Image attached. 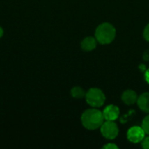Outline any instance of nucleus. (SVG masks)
<instances>
[{"label": "nucleus", "instance_id": "nucleus-1", "mask_svg": "<svg viewBox=\"0 0 149 149\" xmlns=\"http://www.w3.org/2000/svg\"><path fill=\"white\" fill-rule=\"evenodd\" d=\"M104 121L105 118L103 113L96 107L86 110L81 115V123L84 127L88 130H96L100 128Z\"/></svg>", "mask_w": 149, "mask_h": 149}, {"label": "nucleus", "instance_id": "nucleus-2", "mask_svg": "<svg viewBox=\"0 0 149 149\" xmlns=\"http://www.w3.org/2000/svg\"><path fill=\"white\" fill-rule=\"evenodd\" d=\"M116 37L115 27L107 22L100 24L95 31V38L101 45L111 44Z\"/></svg>", "mask_w": 149, "mask_h": 149}, {"label": "nucleus", "instance_id": "nucleus-3", "mask_svg": "<svg viewBox=\"0 0 149 149\" xmlns=\"http://www.w3.org/2000/svg\"><path fill=\"white\" fill-rule=\"evenodd\" d=\"M86 101L92 107H100L106 101V96L100 88H91L86 93Z\"/></svg>", "mask_w": 149, "mask_h": 149}, {"label": "nucleus", "instance_id": "nucleus-4", "mask_svg": "<svg viewBox=\"0 0 149 149\" xmlns=\"http://www.w3.org/2000/svg\"><path fill=\"white\" fill-rule=\"evenodd\" d=\"M100 132L104 138L107 140H113L119 134V127L113 120H106L100 127Z\"/></svg>", "mask_w": 149, "mask_h": 149}, {"label": "nucleus", "instance_id": "nucleus-5", "mask_svg": "<svg viewBox=\"0 0 149 149\" xmlns=\"http://www.w3.org/2000/svg\"><path fill=\"white\" fill-rule=\"evenodd\" d=\"M145 135H146V133L144 129L142 128V127H139V126H134L130 127L127 133V140L130 142L134 143V144L141 142Z\"/></svg>", "mask_w": 149, "mask_h": 149}, {"label": "nucleus", "instance_id": "nucleus-6", "mask_svg": "<svg viewBox=\"0 0 149 149\" xmlns=\"http://www.w3.org/2000/svg\"><path fill=\"white\" fill-rule=\"evenodd\" d=\"M105 120H116L120 115V108L115 105H108L103 110Z\"/></svg>", "mask_w": 149, "mask_h": 149}, {"label": "nucleus", "instance_id": "nucleus-7", "mask_svg": "<svg viewBox=\"0 0 149 149\" xmlns=\"http://www.w3.org/2000/svg\"><path fill=\"white\" fill-rule=\"evenodd\" d=\"M138 97L139 96L137 95V93L134 90H126L121 95V100L126 105L132 106L137 103Z\"/></svg>", "mask_w": 149, "mask_h": 149}, {"label": "nucleus", "instance_id": "nucleus-8", "mask_svg": "<svg viewBox=\"0 0 149 149\" xmlns=\"http://www.w3.org/2000/svg\"><path fill=\"white\" fill-rule=\"evenodd\" d=\"M97 43L98 41L95 37L88 36L81 41V48L86 52H91L96 48Z\"/></svg>", "mask_w": 149, "mask_h": 149}, {"label": "nucleus", "instance_id": "nucleus-9", "mask_svg": "<svg viewBox=\"0 0 149 149\" xmlns=\"http://www.w3.org/2000/svg\"><path fill=\"white\" fill-rule=\"evenodd\" d=\"M137 104L142 112L149 113V93H143L141 94L138 97Z\"/></svg>", "mask_w": 149, "mask_h": 149}, {"label": "nucleus", "instance_id": "nucleus-10", "mask_svg": "<svg viewBox=\"0 0 149 149\" xmlns=\"http://www.w3.org/2000/svg\"><path fill=\"white\" fill-rule=\"evenodd\" d=\"M86 93L85 90L80 86H74L71 90V95L75 99H82L86 97Z\"/></svg>", "mask_w": 149, "mask_h": 149}, {"label": "nucleus", "instance_id": "nucleus-11", "mask_svg": "<svg viewBox=\"0 0 149 149\" xmlns=\"http://www.w3.org/2000/svg\"><path fill=\"white\" fill-rule=\"evenodd\" d=\"M141 127H142V128L144 129L146 134H148L149 135V114L148 115H147V116L143 119Z\"/></svg>", "mask_w": 149, "mask_h": 149}, {"label": "nucleus", "instance_id": "nucleus-12", "mask_svg": "<svg viewBox=\"0 0 149 149\" xmlns=\"http://www.w3.org/2000/svg\"><path fill=\"white\" fill-rule=\"evenodd\" d=\"M141 146L144 149H149V136H145L141 141Z\"/></svg>", "mask_w": 149, "mask_h": 149}, {"label": "nucleus", "instance_id": "nucleus-13", "mask_svg": "<svg viewBox=\"0 0 149 149\" xmlns=\"http://www.w3.org/2000/svg\"><path fill=\"white\" fill-rule=\"evenodd\" d=\"M143 37L144 38L148 41L149 42V24H148L146 25V27L144 28V31H143Z\"/></svg>", "mask_w": 149, "mask_h": 149}, {"label": "nucleus", "instance_id": "nucleus-14", "mask_svg": "<svg viewBox=\"0 0 149 149\" xmlns=\"http://www.w3.org/2000/svg\"><path fill=\"white\" fill-rule=\"evenodd\" d=\"M104 149H118V146L115 145L114 143H108V144H106L104 147H103Z\"/></svg>", "mask_w": 149, "mask_h": 149}, {"label": "nucleus", "instance_id": "nucleus-15", "mask_svg": "<svg viewBox=\"0 0 149 149\" xmlns=\"http://www.w3.org/2000/svg\"><path fill=\"white\" fill-rule=\"evenodd\" d=\"M144 78H145V80L149 84V69H148L146 72H145V74H144Z\"/></svg>", "mask_w": 149, "mask_h": 149}, {"label": "nucleus", "instance_id": "nucleus-16", "mask_svg": "<svg viewBox=\"0 0 149 149\" xmlns=\"http://www.w3.org/2000/svg\"><path fill=\"white\" fill-rule=\"evenodd\" d=\"M3 29H2V27L0 26V38H2V36H3Z\"/></svg>", "mask_w": 149, "mask_h": 149}]
</instances>
